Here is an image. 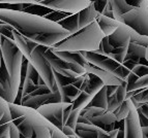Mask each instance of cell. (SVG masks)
Wrapping results in <instances>:
<instances>
[{
	"mask_svg": "<svg viewBox=\"0 0 148 138\" xmlns=\"http://www.w3.org/2000/svg\"><path fill=\"white\" fill-rule=\"evenodd\" d=\"M123 24L138 34L148 36V7L134 8L123 16Z\"/></svg>",
	"mask_w": 148,
	"mask_h": 138,
	"instance_id": "cell-10",
	"label": "cell"
},
{
	"mask_svg": "<svg viewBox=\"0 0 148 138\" xmlns=\"http://www.w3.org/2000/svg\"><path fill=\"white\" fill-rule=\"evenodd\" d=\"M107 87H108V97H111L117 92L119 86H107Z\"/></svg>",
	"mask_w": 148,
	"mask_h": 138,
	"instance_id": "cell-42",
	"label": "cell"
},
{
	"mask_svg": "<svg viewBox=\"0 0 148 138\" xmlns=\"http://www.w3.org/2000/svg\"><path fill=\"white\" fill-rule=\"evenodd\" d=\"M133 105L134 103L132 101V99H126L125 101L121 104L116 110L114 111V114L116 116L117 122H122L127 118V116L131 112L132 106Z\"/></svg>",
	"mask_w": 148,
	"mask_h": 138,
	"instance_id": "cell-28",
	"label": "cell"
},
{
	"mask_svg": "<svg viewBox=\"0 0 148 138\" xmlns=\"http://www.w3.org/2000/svg\"><path fill=\"white\" fill-rule=\"evenodd\" d=\"M107 131L92 124L78 123L76 127V134L81 138H99L101 134H104Z\"/></svg>",
	"mask_w": 148,
	"mask_h": 138,
	"instance_id": "cell-17",
	"label": "cell"
},
{
	"mask_svg": "<svg viewBox=\"0 0 148 138\" xmlns=\"http://www.w3.org/2000/svg\"><path fill=\"white\" fill-rule=\"evenodd\" d=\"M135 106H136V108H137V110H138V112L142 114L148 120V103H146V104H137V105H135Z\"/></svg>",
	"mask_w": 148,
	"mask_h": 138,
	"instance_id": "cell-37",
	"label": "cell"
},
{
	"mask_svg": "<svg viewBox=\"0 0 148 138\" xmlns=\"http://www.w3.org/2000/svg\"><path fill=\"white\" fill-rule=\"evenodd\" d=\"M59 102H61V97H60L59 93L51 92V93L48 94H42V95H37V96L25 98L22 102V105L37 110L42 105L50 103H59Z\"/></svg>",
	"mask_w": 148,
	"mask_h": 138,
	"instance_id": "cell-13",
	"label": "cell"
},
{
	"mask_svg": "<svg viewBox=\"0 0 148 138\" xmlns=\"http://www.w3.org/2000/svg\"><path fill=\"white\" fill-rule=\"evenodd\" d=\"M10 106H8V102H6L4 99H1L0 100V121H1V118L2 116H4V112L6 111V109L8 108Z\"/></svg>",
	"mask_w": 148,
	"mask_h": 138,
	"instance_id": "cell-39",
	"label": "cell"
},
{
	"mask_svg": "<svg viewBox=\"0 0 148 138\" xmlns=\"http://www.w3.org/2000/svg\"><path fill=\"white\" fill-rule=\"evenodd\" d=\"M99 16V14L95 10L93 3H91L87 8L80 12L78 14V28H79V31L86 28L87 26H89L93 22H95Z\"/></svg>",
	"mask_w": 148,
	"mask_h": 138,
	"instance_id": "cell-16",
	"label": "cell"
},
{
	"mask_svg": "<svg viewBox=\"0 0 148 138\" xmlns=\"http://www.w3.org/2000/svg\"><path fill=\"white\" fill-rule=\"evenodd\" d=\"M2 62L8 70V75L17 86H21V70L25 58L16 45L15 41L8 37H3L1 41Z\"/></svg>",
	"mask_w": 148,
	"mask_h": 138,
	"instance_id": "cell-3",
	"label": "cell"
},
{
	"mask_svg": "<svg viewBox=\"0 0 148 138\" xmlns=\"http://www.w3.org/2000/svg\"><path fill=\"white\" fill-rule=\"evenodd\" d=\"M1 64H2V56H1V45H0V68H1Z\"/></svg>",
	"mask_w": 148,
	"mask_h": 138,
	"instance_id": "cell-44",
	"label": "cell"
},
{
	"mask_svg": "<svg viewBox=\"0 0 148 138\" xmlns=\"http://www.w3.org/2000/svg\"><path fill=\"white\" fill-rule=\"evenodd\" d=\"M83 112V109H73L69 114V118H67V121L65 123V126H69L71 128H73L76 131L77 124H78V120H79V116Z\"/></svg>",
	"mask_w": 148,
	"mask_h": 138,
	"instance_id": "cell-31",
	"label": "cell"
},
{
	"mask_svg": "<svg viewBox=\"0 0 148 138\" xmlns=\"http://www.w3.org/2000/svg\"><path fill=\"white\" fill-rule=\"evenodd\" d=\"M145 75H148V65L138 64L136 67H134L131 70V72H130V74H128L127 78H126L127 88L133 86L138 79L145 76Z\"/></svg>",
	"mask_w": 148,
	"mask_h": 138,
	"instance_id": "cell-25",
	"label": "cell"
},
{
	"mask_svg": "<svg viewBox=\"0 0 148 138\" xmlns=\"http://www.w3.org/2000/svg\"><path fill=\"white\" fill-rule=\"evenodd\" d=\"M20 87L12 81L2 62L0 68V97L8 103H15Z\"/></svg>",
	"mask_w": 148,
	"mask_h": 138,
	"instance_id": "cell-11",
	"label": "cell"
},
{
	"mask_svg": "<svg viewBox=\"0 0 148 138\" xmlns=\"http://www.w3.org/2000/svg\"><path fill=\"white\" fill-rule=\"evenodd\" d=\"M97 22H93L84 29L69 36L56 47H52L54 52H96L99 49L101 40L104 39Z\"/></svg>",
	"mask_w": 148,
	"mask_h": 138,
	"instance_id": "cell-2",
	"label": "cell"
},
{
	"mask_svg": "<svg viewBox=\"0 0 148 138\" xmlns=\"http://www.w3.org/2000/svg\"><path fill=\"white\" fill-rule=\"evenodd\" d=\"M47 47L37 45L35 49L31 51L29 62L34 67L35 70L38 72L45 85L49 88V90L53 93L57 92V86L55 81V72L53 71L52 67L49 64L48 60L45 57V52L47 51ZM58 93V92H57Z\"/></svg>",
	"mask_w": 148,
	"mask_h": 138,
	"instance_id": "cell-5",
	"label": "cell"
},
{
	"mask_svg": "<svg viewBox=\"0 0 148 138\" xmlns=\"http://www.w3.org/2000/svg\"><path fill=\"white\" fill-rule=\"evenodd\" d=\"M58 24L62 28L67 30L71 34H75L79 31V28H78V14L67 16L66 18H64L63 20L59 21Z\"/></svg>",
	"mask_w": 148,
	"mask_h": 138,
	"instance_id": "cell-26",
	"label": "cell"
},
{
	"mask_svg": "<svg viewBox=\"0 0 148 138\" xmlns=\"http://www.w3.org/2000/svg\"><path fill=\"white\" fill-rule=\"evenodd\" d=\"M144 138H146V137H144Z\"/></svg>",
	"mask_w": 148,
	"mask_h": 138,
	"instance_id": "cell-47",
	"label": "cell"
},
{
	"mask_svg": "<svg viewBox=\"0 0 148 138\" xmlns=\"http://www.w3.org/2000/svg\"><path fill=\"white\" fill-rule=\"evenodd\" d=\"M45 57L48 60L49 64L51 65L53 71L64 77L78 78L87 73L85 68L82 65L77 64V63H69V62L59 59L53 54L51 47H48L47 51L45 52Z\"/></svg>",
	"mask_w": 148,
	"mask_h": 138,
	"instance_id": "cell-7",
	"label": "cell"
},
{
	"mask_svg": "<svg viewBox=\"0 0 148 138\" xmlns=\"http://www.w3.org/2000/svg\"><path fill=\"white\" fill-rule=\"evenodd\" d=\"M96 22L99 24L101 32L104 33L105 37L106 36L108 37V36H110V35H112L117 29H118V27L121 24H123V23H120V22H118V21L114 20V19L105 17V16H103V15H99V17H97Z\"/></svg>",
	"mask_w": 148,
	"mask_h": 138,
	"instance_id": "cell-20",
	"label": "cell"
},
{
	"mask_svg": "<svg viewBox=\"0 0 148 138\" xmlns=\"http://www.w3.org/2000/svg\"><path fill=\"white\" fill-rule=\"evenodd\" d=\"M38 4L55 12H60L67 15H76L87 8L92 1L88 0H45L37 1Z\"/></svg>",
	"mask_w": 148,
	"mask_h": 138,
	"instance_id": "cell-8",
	"label": "cell"
},
{
	"mask_svg": "<svg viewBox=\"0 0 148 138\" xmlns=\"http://www.w3.org/2000/svg\"><path fill=\"white\" fill-rule=\"evenodd\" d=\"M0 21L10 25L28 40L42 47H54L72 35L58 23L25 12L0 9Z\"/></svg>",
	"mask_w": 148,
	"mask_h": 138,
	"instance_id": "cell-1",
	"label": "cell"
},
{
	"mask_svg": "<svg viewBox=\"0 0 148 138\" xmlns=\"http://www.w3.org/2000/svg\"><path fill=\"white\" fill-rule=\"evenodd\" d=\"M108 2L109 1H92L94 8L99 15H103V12H105L107 5H108Z\"/></svg>",
	"mask_w": 148,
	"mask_h": 138,
	"instance_id": "cell-36",
	"label": "cell"
},
{
	"mask_svg": "<svg viewBox=\"0 0 148 138\" xmlns=\"http://www.w3.org/2000/svg\"><path fill=\"white\" fill-rule=\"evenodd\" d=\"M109 97H108V87L105 86L99 93L93 97L92 101L88 105V107H101L108 111ZM87 108V107H86Z\"/></svg>",
	"mask_w": 148,
	"mask_h": 138,
	"instance_id": "cell-24",
	"label": "cell"
},
{
	"mask_svg": "<svg viewBox=\"0 0 148 138\" xmlns=\"http://www.w3.org/2000/svg\"><path fill=\"white\" fill-rule=\"evenodd\" d=\"M51 49H52V47H51ZM52 52L59 59L63 60L65 62H69V63H77V64L82 65L83 67L87 64L86 59L82 55L81 52L72 53V52H54V51H52Z\"/></svg>",
	"mask_w": 148,
	"mask_h": 138,
	"instance_id": "cell-21",
	"label": "cell"
},
{
	"mask_svg": "<svg viewBox=\"0 0 148 138\" xmlns=\"http://www.w3.org/2000/svg\"><path fill=\"white\" fill-rule=\"evenodd\" d=\"M62 131V133L64 134V135H66V136H73L76 134V131L74 130L73 128H71V127L69 126H63L61 129Z\"/></svg>",
	"mask_w": 148,
	"mask_h": 138,
	"instance_id": "cell-40",
	"label": "cell"
},
{
	"mask_svg": "<svg viewBox=\"0 0 148 138\" xmlns=\"http://www.w3.org/2000/svg\"><path fill=\"white\" fill-rule=\"evenodd\" d=\"M89 74V83L87 85L85 92H87L88 94H90L92 97H94L96 94L99 93L103 88L105 87V84L97 76L93 75V74Z\"/></svg>",
	"mask_w": 148,
	"mask_h": 138,
	"instance_id": "cell-27",
	"label": "cell"
},
{
	"mask_svg": "<svg viewBox=\"0 0 148 138\" xmlns=\"http://www.w3.org/2000/svg\"><path fill=\"white\" fill-rule=\"evenodd\" d=\"M69 138H81L80 136H78L77 134H75V135H73V136H69Z\"/></svg>",
	"mask_w": 148,
	"mask_h": 138,
	"instance_id": "cell-45",
	"label": "cell"
},
{
	"mask_svg": "<svg viewBox=\"0 0 148 138\" xmlns=\"http://www.w3.org/2000/svg\"><path fill=\"white\" fill-rule=\"evenodd\" d=\"M131 42L134 43H137L139 45H142V47L148 49V36H144V35L138 34L136 31H134L132 29V38Z\"/></svg>",
	"mask_w": 148,
	"mask_h": 138,
	"instance_id": "cell-33",
	"label": "cell"
},
{
	"mask_svg": "<svg viewBox=\"0 0 148 138\" xmlns=\"http://www.w3.org/2000/svg\"><path fill=\"white\" fill-rule=\"evenodd\" d=\"M3 37H5V36H3L1 33H0V45H1V41H2V39H3Z\"/></svg>",
	"mask_w": 148,
	"mask_h": 138,
	"instance_id": "cell-46",
	"label": "cell"
},
{
	"mask_svg": "<svg viewBox=\"0 0 148 138\" xmlns=\"http://www.w3.org/2000/svg\"><path fill=\"white\" fill-rule=\"evenodd\" d=\"M99 49L103 51L104 53L106 54H111L113 49H112L111 45H110V42H109V37H104V39L101 40V47H99Z\"/></svg>",
	"mask_w": 148,
	"mask_h": 138,
	"instance_id": "cell-35",
	"label": "cell"
},
{
	"mask_svg": "<svg viewBox=\"0 0 148 138\" xmlns=\"http://www.w3.org/2000/svg\"><path fill=\"white\" fill-rule=\"evenodd\" d=\"M123 131L124 138H144L138 110L135 105L132 106L131 112L124 120Z\"/></svg>",
	"mask_w": 148,
	"mask_h": 138,
	"instance_id": "cell-12",
	"label": "cell"
},
{
	"mask_svg": "<svg viewBox=\"0 0 148 138\" xmlns=\"http://www.w3.org/2000/svg\"><path fill=\"white\" fill-rule=\"evenodd\" d=\"M126 99H132L134 105L148 103V88L147 89L139 90V91H134L131 92V93H127Z\"/></svg>",
	"mask_w": 148,
	"mask_h": 138,
	"instance_id": "cell-29",
	"label": "cell"
},
{
	"mask_svg": "<svg viewBox=\"0 0 148 138\" xmlns=\"http://www.w3.org/2000/svg\"><path fill=\"white\" fill-rule=\"evenodd\" d=\"M17 127L20 132L21 138H33L34 136L33 127H32L31 122L27 118H25L19 125H17Z\"/></svg>",
	"mask_w": 148,
	"mask_h": 138,
	"instance_id": "cell-30",
	"label": "cell"
},
{
	"mask_svg": "<svg viewBox=\"0 0 148 138\" xmlns=\"http://www.w3.org/2000/svg\"><path fill=\"white\" fill-rule=\"evenodd\" d=\"M108 37L109 42L113 49L111 54H109L110 57L114 58L120 63H123L127 55L130 43H131L132 29L127 25L121 24L118 29Z\"/></svg>",
	"mask_w": 148,
	"mask_h": 138,
	"instance_id": "cell-6",
	"label": "cell"
},
{
	"mask_svg": "<svg viewBox=\"0 0 148 138\" xmlns=\"http://www.w3.org/2000/svg\"><path fill=\"white\" fill-rule=\"evenodd\" d=\"M67 14H63V12H55V10H52L51 12H49L47 16H45L44 18L48 19V20L52 21V22H55V23H58L59 21L63 20L64 18H66Z\"/></svg>",
	"mask_w": 148,
	"mask_h": 138,
	"instance_id": "cell-34",
	"label": "cell"
},
{
	"mask_svg": "<svg viewBox=\"0 0 148 138\" xmlns=\"http://www.w3.org/2000/svg\"><path fill=\"white\" fill-rule=\"evenodd\" d=\"M118 132H119V129H115V130L109 131V132H106L104 134H101L99 136V138H117Z\"/></svg>",
	"mask_w": 148,
	"mask_h": 138,
	"instance_id": "cell-38",
	"label": "cell"
},
{
	"mask_svg": "<svg viewBox=\"0 0 148 138\" xmlns=\"http://www.w3.org/2000/svg\"><path fill=\"white\" fill-rule=\"evenodd\" d=\"M103 16L108 17V18H111V19H114L113 18V12H112V7H111V4H110V1L108 2V5H107L105 12H103Z\"/></svg>",
	"mask_w": 148,
	"mask_h": 138,
	"instance_id": "cell-41",
	"label": "cell"
},
{
	"mask_svg": "<svg viewBox=\"0 0 148 138\" xmlns=\"http://www.w3.org/2000/svg\"><path fill=\"white\" fill-rule=\"evenodd\" d=\"M110 4L113 12L114 20L120 23H123V16L135 8L128 4L126 0H110Z\"/></svg>",
	"mask_w": 148,
	"mask_h": 138,
	"instance_id": "cell-19",
	"label": "cell"
},
{
	"mask_svg": "<svg viewBox=\"0 0 148 138\" xmlns=\"http://www.w3.org/2000/svg\"><path fill=\"white\" fill-rule=\"evenodd\" d=\"M89 122L92 125H95V126L99 127V128L107 131V132L117 129L116 116H115L114 112H110V111H105V112L99 114V116H93V118L89 120Z\"/></svg>",
	"mask_w": 148,
	"mask_h": 138,
	"instance_id": "cell-15",
	"label": "cell"
},
{
	"mask_svg": "<svg viewBox=\"0 0 148 138\" xmlns=\"http://www.w3.org/2000/svg\"><path fill=\"white\" fill-rule=\"evenodd\" d=\"M148 88V75L141 77L140 79L135 83L133 86L128 87L127 88V93H131L134 91H139V90H143V89H147Z\"/></svg>",
	"mask_w": 148,
	"mask_h": 138,
	"instance_id": "cell-32",
	"label": "cell"
},
{
	"mask_svg": "<svg viewBox=\"0 0 148 138\" xmlns=\"http://www.w3.org/2000/svg\"><path fill=\"white\" fill-rule=\"evenodd\" d=\"M84 68L87 73L93 74V75L99 77L105 84V86H121V85H123L126 81V80H122V79L118 78L116 76H114L112 74L108 73V72L104 71V70H101V69L97 68V67L93 66V65L88 64V63L85 65Z\"/></svg>",
	"mask_w": 148,
	"mask_h": 138,
	"instance_id": "cell-14",
	"label": "cell"
},
{
	"mask_svg": "<svg viewBox=\"0 0 148 138\" xmlns=\"http://www.w3.org/2000/svg\"><path fill=\"white\" fill-rule=\"evenodd\" d=\"M12 40L15 41L17 47L20 49V52L23 54L25 59L29 61L30 54H31V49H30V47H29V40H28L27 38H25L23 35H21L20 33L15 29L12 31Z\"/></svg>",
	"mask_w": 148,
	"mask_h": 138,
	"instance_id": "cell-22",
	"label": "cell"
},
{
	"mask_svg": "<svg viewBox=\"0 0 148 138\" xmlns=\"http://www.w3.org/2000/svg\"><path fill=\"white\" fill-rule=\"evenodd\" d=\"M145 56L146 47L137 45V43H134V42H131L130 47H128L125 60H131V61L135 62L136 64H140L141 59H145Z\"/></svg>",
	"mask_w": 148,
	"mask_h": 138,
	"instance_id": "cell-23",
	"label": "cell"
},
{
	"mask_svg": "<svg viewBox=\"0 0 148 138\" xmlns=\"http://www.w3.org/2000/svg\"><path fill=\"white\" fill-rule=\"evenodd\" d=\"M84 56L88 64H91L97 68L118 77L122 80H126L131 70L126 68L123 63H120L114 58L110 57V55L106 54L101 49L96 52H81Z\"/></svg>",
	"mask_w": 148,
	"mask_h": 138,
	"instance_id": "cell-4",
	"label": "cell"
},
{
	"mask_svg": "<svg viewBox=\"0 0 148 138\" xmlns=\"http://www.w3.org/2000/svg\"><path fill=\"white\" fill-rule=\"evenodd\" d=\"M142 132H143L144 137L148 138V126L147 127H142Z\"/></svg>",
	"mask_w": 148,
	"mask_h": 138,
	"instance_id": "cell-43",
	"label": "cell"
},
{
	"mask_svg": "<svg viewBox=\"0 0 148 138\" xmlns=\"http://www.w3.org/2000/svg\"><path fill=\"white\" fill-rule=\"evenodd\" d=\"M73 107V103L59 102V103H50L40 106L37 109V112L40 114L45 118H47L51 124L61 130L63 125L64 112L69 108Z\"/></svg>",
	"mask_w": 148,
	"mask_h": 138,
	"instance_id": "cell-9",
	"label": "cell"
},
{
	"mask_svg": "<svg viewBox=\"0 0 148 138\" xmlns=\"http://www.w3.org/2000/svg\"><path fill=\"white\" fill-rule=\"evenodd\" d=\"M126 97H127V83L125 81L123 85L118 87V90H117V92L114 94L113 96L109 97L108 111L114 112L121 104L125 101Z\"/></svg>",
	"mask_w": 148,
	"mask_h": 138,
	"instance_id": "cell-18",
	"label": "cell"
}]
</instances>
